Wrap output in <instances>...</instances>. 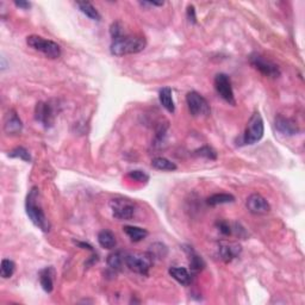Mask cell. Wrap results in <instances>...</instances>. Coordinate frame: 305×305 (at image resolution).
I'll list each match as a JSON object with an SVG mask.
<instances>
[{"label":"cell","mask_w":305,"mask_h":305,"mask_svg":"<svg viewBox=\"0 0 305 305\" xmlns=\"http://www.w3.org/2000/svg\"><path fill=\"white\" fill-rule=\"evenodd\" d=\"M25 211L31 222L34 223V225L37 226L40 230H42L43 233H48L50 230V222L48 221L44 211H43L41 193H40L39 187H36V186L31 187L28 196H26Z\"/></svg>","instance_id":"obj_1"},{"label":"cell","mask_w":305,"mask_h":305,"mask_svg":"<svg viewBox=\"0 0 305 305\" xmlns=\"http://www.w3.org/2000/svg\"><path fill=\"white\" fill-rule=\"evenodd\" d=\"M147 41L143 36L140 35H121L112 40L111 54L115 56H124L131 55V54L141 53L144 50Z\"/></svg>","instance_id":"obj_2"},{"label":"cell","mask_w":305,"mask_h":305,"mask_svg":"<svg viewBox=\"0 0 305 305\" xmlns=\"http://www.w3.org/2000/svg\"><path fill=\"white\" fill-rule=\"evenodd\" d=\"M26 43L32 49L40 51L49 59H59L61 56V47L58 43L43 39L39 35H30L26 37Z\"/></svg>","instance_id":"obj_3"},{"label":"cell","mask_w":305,"mask_h":305,"mask_svg":"<svg viewBox=\"0 0 305 305\" xmlns=\"http://www.w3.org/2000/svg\"><path fill=\"white\" fill-rule=\"evenodd\" d=\"M264 132V120L260 113L256 111L253 113L252 117L248 121L247 128H245L244 136H242V143L244 144H255L263 139Z\"/></svg>","instance_id":"obj_4"},{"label":"cell","mask_w":305,"mask_h":305,"mask_svg":"<svg viewBox=\"0 0 305 305\" xmlns=\"http://www.w3.org/2000/svg\"><path fill=\"white\" fill-rule=\"evenodd\" d=\"M110 209L116 220L129 221L134 217L136 211V205L132 201L124 197H117L110 201Z\"/></svg>","instance_id":"obj_5"},{"label":"cell","mask_w":305,"mask_h":305,"mask_svg":"<svg viewBox=\"0 0 305 305\" xmlns=\"http://www.w3.org/2000/svg\"><path fill=\"white\" fill-rule=\"evenodd\" d=\"M125 264L135 273L148 275L153 264V256L149 253H131L125 255Z\"/></svg>","instance_id":"obj_6"},{"label":"cell","mask_w":305,"mask_h":305,"mask_svg":"<svg viewBox=\"0 0 305 305\" xmlns=\"http://www.w3.org/2000/svg\"><path fill=\"white\" fill-rule=\"evenodd\" d=\"M249 62L253 67L261 73V74L264 75V77L268 78H279L280 77V69L277 64L273 63L272 61L267 60L264 56L261 55V54L258 53H253L252 55L249 56Z\"/></svg>","instance_id":"obj_7"},{"label":"cell","mask_w":305,"mask_h":305,"mask_svg":"<svg viewBox=\"0 0 305 305\" xmlns=\"http://www.w3.org/2000/svg\"><path fill=\"white\" fill-rule=\"evenodd\" d=\"M188 110L193 117H202V116L210 115V105L202 94L198 92H188L186 96Z\"/></svg>","instance_id":"obj_8"},{"label":"cell","mask_w":305,"mask_h":305,"mask_svg":"<svg viewBox=\"0 0 305 305\" xmlns=\"http://www.w3.org/2000/svg\"><path fill=\"white\" fill-rule=\"evenodd\" d=\"M215 90L216 92H217L218 96H220L223 101H225L226 102H228V104H230V105L236 104L230 78H229L226 74H224V73H220V74L216 75Z\"/></svg>","instance_id":"obj_9"},{"label":"cell","mask_w":305,"mask_h":305,"mask_svg":"<svg viewBox=\"0 0 305 305\" xmlns=\"http://www.w3.org/2000/svg\"><path fill=\"white\" fill-rule=\"evenodd\" d=\"M245 206H247L248 211L253 215H267L271 211V205L266 201L264 197L259 193L250 194L245 202Z\"/></svg>","instance_id":"obj_10"},{"label":"cell","mask_w":305,"mask_h":305,"mask_svg":"<svg viewBox=\"0 0 305 305\" xmlns=\"http://www.w3.org/2000/svg\"><path fill=\"white\" fill-rule=\"evenodd\" d=\"M35 118L45 128L53 125L54 120H55V111L50 102H40L35 109Z\"/></svg>","instance_id":"obj_11"},{"label":"cell","mask_w":305,"mask_h":305,"mask_svg":"<svg viewBox=\"0 0 305 305\" xmlns=\"http://www.w3.org/2000/svg\"><path fill=\"white\" fill-rule=\"evenodd\" d=\"M275 129L285 136H295L299 132V128L297 123L291 118L284 117L282 115H278L275 117Z\"/></svg>","instance_id":"obj_12"},{"label":"cell","mask_w":305,"mask_h":305,"mask_svg":"<svg viewBox=\"0 0 305 305\" xmlns=\"http://www.w3.org/2000/svg\"><path fill=\"white\" fill-rule=\"evenodd\" d=\"M21 129H23V123H21L20 118L18 117L17 112L15 110H10L5 115L4 131L7 135H17L21 131Z\"/></svg>","instance_id":"obj_13"},{"label":"cell","mask_w":305,"mask_h":305,"mask_svg":"<svg viewBox=\"0 0 305 305\" xmlns=\"http://www.w3.org/2000/svg\"><path fill=\"white\" fill-rule=\"evenodd\" d=\"M40 284L47 293L53 292L54 282H55V269L53 267H45L40 272Z\"/></svg>","instance_id":"obj_14"},{"label":"cell","mask_w":305,"mask_h":305,"mask_svg":"<svg viewBox=\"0 0 305 305\" xmlns=\"http://www.w3.org/2000/svg\"><path fill=\"white\" fill-rule=\"evenodd\" d=\"M241 245L237 244H224L220 245V256L224 263H230L241 253Z\"/></svg>","instance_id":"obj_15"},{"label":"cell","mask_w":305,"mask_h":305,"mask_svg":"<svg viewBox=\"0 0 305 305\" xmlns=\"http://www.w3.org/2000/svg\"><path fill=\"white\" fill-rule=\"evenodd\" d=\"M168 273L174 280H177L179 284L183 286H188L192 282V275L188 272V269L183 268V267H171Z\"/></svg>","instance_id":"obj_16"},{"label":"cell","mask_w":305,"mask_h":305,"mask_svg":"<svg viewBox=\"0 0 305 305\" xmlns=\"http://www.w3.org/2000/svg\"><path fill=\"white\" fill-rule=\"evenodd\" d=\"M186 254L188 256V261H190V267L193 272H201L205 267V261L203 260L201 255L197 254L193 250L192 247L185 248Z\"/></svg>","instance_id":"obj_17"},{"label":"cell","mask_w":305,"mask_h":305,"mask_svg":"<svg viewBox=\"0 0 305 305\" xmlns=\"http://www.w3.org/2000/svg\"><path fill=\"white\" fill-rule=\"evenodd\" d=\"M159 101H160L161 105L167 110L168 112L174 113L175 105L173 102V97H172V90L169 87H163V90L159 92Z\"/></svg>","instance_id":"obj_18"},{"label":"cell","mask_w":305,"mask_h":305,"mask_svg":"<svg viewBox=\"0 0 305 305\" xmlns=\"http://www.w3.org/2000/svg\"><path fill=\"white\" fill-rule=\"evenodd\" d=\"M98 244H101L102 248H105V249H113L117 244V241H116V236L112 231L110 230H102L99 231L98 234Z\"/></svg>","instance_id":"obj_19"},{"label":"cell","mask_w":305,"mask_h":305,"mask_svg":"<svg viewBox=\"0 0 305 305\" xmlns=\"http://www.w3.org/2000/svg\"><path fill=\"white\" fill-rule=\"evenodd\" d=\"M124 233L129 236V239L132 242H140L142 240H144L148 236V231L145 229L140 228V226H134V225H125L123 228Z\"/></svg>","instance_id":"obj_20"},{"label":"cell","mask_w":305,"mask_h":305,"mask_svg":"<svg viewBox=\"0 0 305 305\" xmlns=\"http://www.w3.org/2000/svg\"><path fill=\"white\" fill-rule=\"evenodd\" d=\"M77 6L79 7V10L81 11L86 17L90 18V20H97V21L101 20L102 17H101V15H99L98 10H97L90 1H78Z\"/></svg>","instance_id":"obj_21"},{"label":"cell","mask_w":305,"mask_h":305,"mask_svg":"<svg viewBox=\"0 0 305 305\" xmlns=\"http://www.w3.org/2000/svg\"><path fill=\"white\" fill-rule=\"evenodd\" d=\"M152 166L153 168L158 169V171H166V172L177 171L178 168V166L174 163H172L171 160H168V159L166 158H161V156L153 159Z\"/></svg>","instance_id":"obj_22"},{"label":"cell","mask_w":305,"mask_h":305,"mask_svg":"<svg viewBox=\"0 0 305 305\" xmlns=\"http://www.w3.org/2000/svg\"><path fill=\"white\" fill-rule=\"evenodd\" d=\"M235 201V197L233 194L229 193H216L210 196L207 198L206 203L210 205V206H216V205H222V204H228V203H233Z\"/></svg>","instance_id":"obj_23"},{"label":"cell","mask_w":305,"mask_h":305,"mask_svg":"<svg viewBox=\"0 0 305 305\" xmlns=\"http://www.w3.org/2000/svg\"><path fill=\"white\" fill-rule=\"evenodd\" d=\"M123 264H125V256L121 252H113L107 256V264L112 271H121Z\"/></svg>","instance_id":"obj_24"},{"label":"cell","mask_w":305,"mask_h":305,"mask_svg":"<svg viewBox=\"0 0 305 305\" xmlns=\"http://www.w3.org/2000/svg\"><path fill=\"white\" fill-rule=\"evenodd\" d=\"M16 271V264L10 259H4L1 261V266H0V275L2 279H9L13 275Z\"/></svg>","instance_id":"obj_25"},{"label":"cell","mask_w":305,"mask_h":305,"mask_svg":"<svg viewBox=\"0 0 305 305\" xmlns=\"http://www.w3.org/2000/svg\"><path fill=\"white\" fill-rule=\"evenodd\" d=\"M9 156L13 159H20V160L25 161V163H30L31 161L30 153L24 147H17L15 149H12L11 152H9Z\"/></svg>","instance_id":"obj_26"},{"label":"cell","mask_w":305,"mask_h":305,"mask_svg":"<svg viewBox=\"0 0 305 305\" xmlns=\"http://www.w3.org/2000/svg\"><path fill=\"white\" fill-rule=\"evenodd\" d=\"M149 254L154 258H159V259H163L164 256L167 255V248L166 245L163 244H154L150 245V250Z\"/></svg>","instance_id":"obj_27"},{"label":"cell","mask_w":305,"mask_h":305,"mask_svg":"<svg viewBox=\"0 0 305 305\" xmlns=\"http://www.w3.org/2000/svg\"><path fill=\"white\" fill-rule=\"evenodd\" d=\"M194 154L198 156H202V158L210 159V160H216V159H217V153H216V150L212 149L209 145H204V147L199 148V149H197L196 152H194Z\"/></svg>","instance_id":"obj_28"},{"label":"cell","mask_w":305,"mask_h":305,"mask_svg":"<svg viewBox=\"0 0 305 305\" xmlns=\"http://www.w3.org/2000/svg\"><path fill=\"white\" fill-rule=\"evenodd\" d=\"M128 178L139 183H147L149 180V175L143 171H131L128 173Z\"/></svg>","instance_id":"obj_29"},{"label":"cell","mask_w":305,"mask_h":305,"mask_svg":"<svg viewBox=\"0 0 305 305\" xmlns=\"http://www.w3.org/2000/svg\"><path fill=\"white\" fill-rule=\"evenodd\" d=\"M216 225H217L218 230H220L223 235H225V236H229V235L233 234V229H231V226L229 225V223L225 222V221L217 222L216 223Z\"/></svg>","instance_id":"obj_30"},{"label":"cell","mask_w":305,"mask_h":305,"mask_svg":"<svg viewBox=\"0 0 305 305\" xmlns=\"http://www.w3.org/2000/svg\"><path fill=\"white\" fill-rule=\"evenodd\" d=\"M110 34H111L112 40L116 39V37L121 36V35H123V29H122V25H121V23H118V21L113 23L111 25V28H110Z\"/></svg>","instance_id":"obj_31"},{"label":"cell","mask_w":305,"mask_h":305,"mask_svg":"<svg viewBox=\"0 0 305 305\" xmlns=\"http://www.w3.org/2000/svg\"><path fill=\"white\" fill-rule=\"evenodd\" d=\"M186 17L190 23L196 24L197 23V15H196V9H194L193 5H188L187 11H186Z\"/></svg>","instance_id":"obj_32"},{"label":"cell","mask_w":305,"mask_h":305,"mask_svg":"<svg viewBox=\"0 0 305 305\" xmlns=\"http://www.w3.org/2000/svg\"><path fill=\"white\" fill-rule=\"evenodd\" d=\"M15 5L17 7H20V9H23V10H29L31 7L30 2L24 1V0H16Z\"/></svg>","instance_id":"obj_33"},{"label":"cell","mask_w":305,"mask_h":305,"mask_svg":"<svg viewBox=\"0 0 305 305\" xmlns=\"http://www.w3.org/2000/svg\"><path fill=\"white\" fill-rule=\"evenodd\" d=\"M75 244H77L78 245H79L80 248H82V249H88V250H91V252H93V247H92L91 244H86V242H75Z\"/></svg>","instance_id":"obj_34"}]
</instances>
